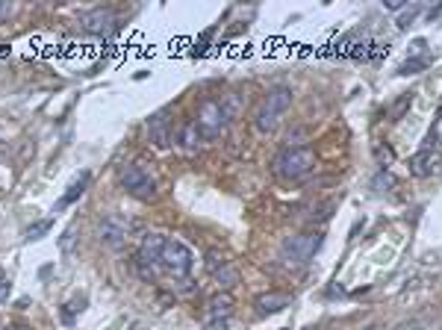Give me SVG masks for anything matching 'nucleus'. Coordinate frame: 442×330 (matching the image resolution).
<instances>
[{
	"mask_svg": "<svg viewBox=\"0 0 442 330\" xmlns=\"http://www.w3.org/2000/svg\"><path fill=\"white\" fill-rule=\"evenodd\" d=\"M0 277H3V268H0Z\"/></svg>",
	"mask_w": 442,
	"mask_h": 330,
	"instance_id": "obj_31",
	"label": "nucleus"
},
{
	"mask_svg": "<svg viewBox=\"0 0 442 330\" xmlns=\"http://www.w3.org/2000/svg\"><path fill=\"white\" fill-rule=\"evenodd\" d=\"M180 145H183V148H186V151H195V148H198V145L204 142V136H201V127H198V121H186V124H183L180 127V139H177Z\"/></svg>",
	"mask_w": 442,
	"mask_h": 330,
	"instance_id": "obj_16",
	"label": "nucleus"
},
{
	"mask_svg": "<svg viewBox=\"0 0 442 330\" xmlns=\"http://www.w3.org/2000/svg\"><path fill=\"white\" fill-rule=\"evenodd\" d=\"M198 127H201V136L204 139H218L221 133L227 130V121H230V115H227V109H224V104L221 101H204L201 106H198Z\"/></svg>",
	"mask_w": 442,
	"mask_h": 330,
	"instance_id": "obj_2",
	"label": "nucleus"
},
{
	"mask_svg": "<svg viewBox=\"0 0 442 330\" xmlns=\"http://www.w3.org/2000/svg\"><path fill=\"white\" fill-rule=\"evenodd\" d=\"M133 330H139V327H133Z\"/></svg>",
	"mask_w": 442,
	"mask_h": 330,
	"instance_id": "obj_32",
	"label": "nucleus"
},
{
	"mask_svg": "<svg viewBox=\"0 0 442 330\" xmlns=\"http://www.w3.org/2000/svg\"><path fill=\"white\" fill-rule=\"evenodd\" d=\"M263 104L272 106V109H277V113L284 115L286 109L292 106V89H286V85H277V89H272V92L263 97Z\"/></svg>",
	"mask_w": 442,
	"mask_h": 330,
	"instance_id": "obj_14",
	"label": "nucleus"
},
{
	"mask_svg": "<svg viewBox=\"0 0 442 330\" xmlns=\"http://www.w3.org/2000/svg\"><path fill=\"white\" fill-rule=\"evenodd\" d=\"M6 298H9V280L0 277V301H6Z\"/></svg>",
	"mask_w": 442,
	"mask_h": 330,
	"instance_id": "obj_26",
	"label": "nucleus"
},
{
	"mask_svg": "<svg viewBox=\"0 0 442 330\" xmlns=\"http://www.w3.org/2000/svg\"><path fill=\"white\" fill-rule=\"evenodd\" d=\"M375 156H377V165L380 168H389L392 163H395V151H392V148H384V145H377V148H375Z\"/></svg>",
	"mask_w": 442,
	"mask_h": 330,
	"instance_id": "obj_20",
	"label": "nucleus"
},
{
	"mask_svg": "<svg viewBox=\"0 0 442 330\" xmlns=\"http://www.w3.org/2000/svg\"><path fill=\"white\" fill-rule=\"evenodd\" d=\"M12 9H15V6H12V3H3V0H0V24H3V21L12 15Z\"/></svg>",
	"mask_w": 442,
	"mask_h": 330,
	"instance_id": "obj_24",
	"label": "nucleus"
},
{
	"mask_svg": "<svg viewBox=\"0 0 442 330\" xmlns=\"http://www.w3.org/2000/svg\"><path fill=\"white\" fill-rule=\"evenodd\" d=\"M213 280H215V283H218V289H233V286H236L239 283V272H236V268H233L230 263L224 265V268H218V272L213 274Z\"/></svg>",
	"mask_w": 442,
	"mask_h": 330,
	"instance_id": "obj_17",
	"label": "nucleus"
},
{
	"mask_svg": "<svg viewBox=\"0 0 442 330\" xmlns=\"http://www.w3.org/2000/svg\"><path fill=\"white\" fill-rule=\"evenodd\" d=\"M165 236L163 233H147L139 245V254H136V265H139V274L145 280H154L159 263H163V251H165Z\"/></svg>",
	"mask_w": 442,
	"mask_h": 330,
	"instance_id": "obj_3",
	"label": "nucleus"
},
{
	"mask_svg": "<svg viewBox=\"0 0 442 330\" xmlns=\"http://www.w3.org/2000/svg\"><path fill=\"white\" fill-rule=\"evenodd\" d=\"M363 330H384V327H377V324H372V327H363Z\"/></svg>",
	"mask_w": 442,
	"mask_h": 330,
	"instance_id": "obj_30",
	"label": "nucleus"
},
{
	"mask_svg": "<svg viewBox=\"0 0 442 330\" xmlns=\"http://www.w3.org/2000/svg\"><path fill=\"white\" fill-rule=\"evenodd\" d=\"M74 239H77V227L71 224L65 233H63V239H59V251H63V254H71V251H74Z\"/></svg>",
	"mask_w": 442,
	"mask_h": 330,
	"instance_id": "obj_21",
	"label": "nucleus"
},
{
	"mask_svg": "<svg viewBox=\"0 0 442 330\" xmlns=\"http://www.w3.org/2000/svg\"><path fill=\"white\" fill-rule=\"evenodd\" d=\"M254 127H256V133L268 136V133H275L280 127V113L272 109V106L260 104V106H256V113H254Z\"/></svg>",
	"mask_w": 442,
	"mask_h": 330,
	"instance_id": "obj_12",
	"label": "nucleus"
},
{
	"mask_svg": "<svg viewBox=\"0 0 442 330\" xmlns=\"http://www.w3.org/2000/svg\"><path fill=\"white\" fill-rule=\"evenodd\" d=\"M427 65V56H422V59H407V63L401 65V74L407 77V74H419V71Z\"/></svg>",
	"mask_w": 442,
	"mask_h": 330,
	"instance_id": "obj_22",
	"label": "nucleus"
},
{
	"mask_svg": "<svg viewBox=\"0 0 442 330\" xmlns=\"http://www.w3.org/2000/svg\"><path fill=\"white\" fill-rule=\"evenodd\" d=\"M121 186H124L127 195H133V198H139V201H151L154 195H156L154 177L147 174L142 165H136V163L121 168Z\"/></svg>",
	"mask_w": 442,
	"mask_h": 330,
	"instance_id": "obj_5",
	"label": "nucleus"
},
{
	"mask_svg": "<svg viewBox=\"0 0 442 330\" xmlns=\"http://www.w3.org/2000/svg\"><path fill=\"white\" fill-rule=\"evenodd\" d=\"M204 330H227V322H204Z\"/></svg>",
	"mask_w": 442,
	"mask_h": 330,
	"instance_id": "obj_27",
	"label": "nucleus"
},
{
	"mask_svg": "<svg viewBox=\"0 0 442 330\" xmlns=\"http://www.w3.org/2000/svg\"><path fill=\"white\" fill-rule=\"evenodd\" d=\"M233 310H236V301L230 292H218L206 301V322H230Z\"/></svg>",
	"mask_w": 442,
	"mask_h": 330,
	"instance_id": "obj_11",
	"label": "nucleus"
},
{
	"mask_svg": "<svg viewBox=\"0 0 442 330\" xmlns=\"http://www.w3.org/2000/svg\"><path fill=\"white\" fill-rule=\"evenodd\" d=\"M316 168V151L313 148H286L275 156L272 171L280 180H301Z\"/></svg>",
	"mask_w": 442,
	"mask_h": 330,
	"instance_id": "obj_1",
	"label": "nucleus"
},
{
	"mask_svg": "<svg viewBox=\"0 0 442 330\" xmlns=\"http://www.w3.org/2000/svg\"><path fill=\"white\" fill-rule=\"evenodd\" d=\"M254 307L260 315H275V313H284L286 307H292V295L289 292H280V289H268L263 295H256Z\"/></svg>",
	"mask_w": 442,
	"mask_h": 330,
	"instance_id": "obj_9",
	"label": "nucleus"
},
{
	"mask_svg": "<svg viewBox=\"0 0 442 330\" xmlns=\"http://www.w3.org/2000/svg\"><path fill=\"white\" fill-rule=\"evenodd\" d=\"M89 183H92V174H89V171H80V174L71 180V186H68V192L63 195V201H59V204L54 206V213H59V210H65V206H71V204L77 201L85 189H89Z\"/></svg>",
	"mask_w": 442,
	"mask_h": 330,
	"instance_id": "obj_13",
	"label": "nucleus"
},
{
	"mask_svg": "<svg viewBox=\"0 0 442 330\" xmlns=\"http://www.w3.org/2000/svg\"><path fill=\"white\" fill-rule=\"evenodd\" d=\"M3 330H30V327H24V324H9V327H3Z\"/></svg>",
	"mask_w": 442,
	"mask_h": 330,
	"instance_id": "obj_29",
	"label": "nucleus"
},
{
	"mask_svg": "<svg viewBox=\"0 0 442 330\" xmlns=\"http://www.w3.org/2000/svg\"><path fill=\"white\" fill-rule=\"evenodd\" d=\"M51 227H54L51 218H44V222H35V224H30V227H27V239H30V242L42 239L44 233H51Z\"/></svg>",
	"mask_w": 442,
	"mask_h": 330,
	"instance_id": "obj_19",
	"label": "nucleus"
},
{
	"mask_svg": "<svg viewBox=\"0 0 442 330\" xmlns=\"http://www.w3.org/2000/svg\"><path fill=\"white\" fill-rule=\"evenodd\" d=\"M416 15H419V6H413L407 15H401V18H398V27H401V30H407V27H410V21H413Z\"/></svg>",
	"mask_w": 442,
	"mask_h": 330,
	"instance_id": "obj_23",
	"label": "nucleus"
},
{
	"mask_svg": "<svg viewBox=\"0 0 442 330\" xmlns=\"http://www.w3.org/2000/svg\"><path fill=\"white\" fill-rule=\"evenodd\" d=\"M227 263H230V260H227V256H224V254H221V251H215V248H213L210 254H206V263H204V265H206V272H210V274H215V272H218V268H224Z\"/></svg>",
	"mask_w": 442,
	"mask_h": 330,
	"instance_id": "obj_18",
	"label": "nucleus"
},
{
	"mask_svg": "<svg viewBox=\"0 0 442 330\" xmlns=\"http://www.w3.org/2000/svg\"><path fill=\"white\" fill-rule=\"evenodd\" d=\"M395 330H422V327L419 324H398Z\"/></svg>",
	"mask_w": 442,
	"mask_h": 330,
	"instance_id": "obj_28",
	"label": "nucleus"
},
{
	"mask_svg": "<svg viewBox=\"0 0 442 330\" xmlns=\"http://www.w3.org/2000/svg\"><path fill=\"white\" fill-rule=\"evenodd\" d=\"M147 136H151V142L159 151H165L171 145V118H168L165 109H159V113H154L151 118H147Z\"/></svg>",
	"mask_w": 442,
	"mask_h": 330,
	"instance_id": "obj_10",
	"label": "nucleus"
},
{
	"mask_svg": "<svg viewBox=\"0 0 442 330\" xmlns=\"http://www.w3.org/2000/svg\"><path fill=\"white\" fill-rule=\"evenodd\" d=\"M384 6H386V9H392V12H398V9H404L407 3H404V0H384Z\"/></svg>",
	"mask_w": 442,
	"mask_h": 330,
	"instance_id": "obj_25",
	"label": "nucleus"
},
{
	"mask_svg": "<svg viewBox=\"0 0 442 330\" xmlns=\"http://www.w3.org/2000/svg\"><path fill=\"white\" fill-rule=\"evenodd\" d=\"M434 165H436V156L431 151H419L410 160V174L413 177H427V174H434Z\"/></svg>",
	"mask_w": 442,
	"mask_h": 330,
	"instance_id": "obj_15",
	"label": "nucleus"
},
{
	"mask_svg": "<svg viewBox=\"0 0 442 330\" xmlns=\"http://www.w3.org/2000/svg\"><path fill=\"white\" fill-rule=\"evenodd\" d=\"M322 242H325L322 233H298V236H289L280 251H284V260L289 263H310L313 254L322 248Z\"/></svg>",
	"mask_w": 442,
	"mask_h": 330,
	"instance_id": "obj_6",
	"label": "nucleus"
},
{
	"mask_svg": "<svg viewBox=\"0 0 442 330\" xmlns=\"http://www.w3.org/2000/svg\"><path fill=\"white\" fill-rule=\"evenodd\" d=\"M130 227H133L130 218H124L121 213H109L97 222V239H101L104 248L118 251V248H124V242L130 236Z\"/></svg>",
	"mask_w": 442,
	"mask_h": 330,
	"instance_id": "obj_4",
	"label": "nucleus"
},
{
	"mask_svg": "<svg viewBox=\"0 0 442 330\" xmlns=\"http://www.w3.org/2000/svg\"><path fill=\"white\" fill-rule=\"evenodd\" d=\"M159 265H163L171 277L183 280V277L192 272V251L183 245V242L168 239V242H165V251H163V263H159Z\"/></svg>",
	"mask_w": 442,
	"mask_h": 330,
	"instance_id": "obj_7",
	"label": "nucleus"
},
{
	"mask_svg": "<svg viewBox=\"0 0 442 330\" xmlns=\"http://www.w3.org/2000/svg\"><path fill=\"white\" fill-rule=\"evenodd\" d=\"M83 24V30L89 33V35H97V39H109L115 30H118V15L113 9H106V6H97L92 12H85V15L80 18Z\"/></svg>",
	"mask_w": 442,
	"mask_h": 330,
	"instance_id": "obj_8",
	"label": "nucleus"
}]
</instances>
